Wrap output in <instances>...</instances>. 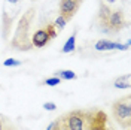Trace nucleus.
<instances>
[{"mask_svg": "<svg viewBox=\"0 0 131 130\" xmlns=\"http://www.w3.org/2000/svg\"><path fill=\"white\" fill-rule=\"evenodd\" d=\"M57 120L61 130H115L110 117L100 108L73 109Z\"/></svg>", "mask_w": 131, "mask_h": 130, "instance_id": "1", "label": "nucleus"}, {"mask_svg": "<svg viewBox=\"0 0 131 130\" xmlns=\"http://www.w3.org/2000/svg\"><path fill=\"white\" fill-rule=\"evenodd\" d=\"M97 21H98L100 30L103 33H109V34L119 33L128 24V21L125 18V14H124L122 9L121 8H110L109 3H106L104 0L100 2Z\"/></svg>", "mask_w": 131, "mask_h": 130, "instance_id": "2", "label": "nucleus"}, {"mask_svg": "<svg viewBox=\"0 0 131 130\" xmlns=\"http://www.w3.org/2000/svg\"><path fill=\"white\" fill-rule=\"evenodd\" d=\"M34 16H36V8H30L25 14H23L21 20L18 21L14 39L10 41V47L12 48L18 49V51H28V49L33 48L31 41H30L31 39L30 29L33 25Z\"/></svg>", "mask_w": 131, "mask_h": 130, "instance_id": "3", "label": "nucleus"}, {"mask_svg": "<svg viewBox=\"0 0 131 130\" xmlns=\"http://www.w3.org/2000/svg\"><path fill=\"white\" fill-rule=\"evenodd\" d=\"M112 118L122 130H131V94H125L112 103Z\"/></svg>", "mask_w": 131, "mask_h": 130, "instance_id": "4", "label": "nucleus"}, {"mask_svg": "<svg viewBox=\"0 0 131 130\" xmlns=\"http://www.w3.org/2000/svg\"><path fill=\"white\" fill-rule=\"evenodd\" d=\"M55 38H57V29H55L54 23H49L45 27H42L33 33L30 41H31L33 48H43Z\"/></svg>", "mask_w": 131, "mask_h": 130, "instance_id": "5", "label": "nucleus"}, {"mask_svg": "<svg viewBox=\"0 0 131 130\" xmlns=\"http://www.w3.org/2000/svg\"><path fill=\"white\" fill-rule=\"evenodd\" d=\"M83 0H60L58 3V14L63 16L66 21H70L81 8Z\"/></svg>", "mask_w": 131, "mask_h": 130, "instance_id": "6", "label": "nucleus"}, {"mask_svg": "<svg viewBox=\"0 0 131 130\" xmlns=\"http://www.w3.org/2000/svg\"><path fill=\"white\" fill-rule=\"evenodd\" d=\"M130 48V41L127 43H116L113 41H109V39H100L95 43V49L97 51H112V49H121V51H125V49Z\"/></svg>", "mask_w": 131, "mask_h": 130, "instance_id": "7", "label": "nucleus"}, {"mask_svg": "<svg viewBox=\"0 0 131 130\" xmlns=\"http://www.w3.org/2000/svg\"><path fill=\"white\" fill-rule=\"evenodd\" d=\"M76 30H74L70 36H69V39L66 41V43H64V47L61 48V52L63 54H69V52H72L74 49V47H76Z\"/></svg>", "mask_w": 131, "mask_h": 130, "instance_id": "8", "label": "nucleus"}, {"mask_svg": "<svg viewBox=\"0 0 131 130\" xmlns=\"http://www.w3.org/2000/svg\"><path fill=\"white\" fill-rule=\"evenodd\" d=\"M130 73H125L122 76H119V78H116V81H115V88H130L131 87V82H130Z\"/></svg>", "mask_w": 131, "mask_h": 130, "instance_id": "9", "label": "nucleus"}, {"mask_svg": "<svg viewBox=\"0 0 131 130\" xmlns=\"http://www.w3.org/2000/svg\"><path fill=\"white\" fill-rule=\"evenodd\" d=\"M55 76L60 79H64V81H72V79L78 78L73 70H58V72H55Z\"/></svg>", "mask_w": 131, "mask_h": 130, "instance_id": "10", "label": "nucleus"}, {"mask_svg": "<svg viewBox=\"0 0 131 130\" xmlns=\"http://www.w3.org/2000/svg\"><path fill=\"white\" fill-rule=\"evenodd\" d=\"M0 130H16V127L10 120L0 117Z\"/></svg>", "mask_w": 131, "mask_h": 130, "instance_id": "11", "label": "nucleus"}, {"mask_svg": "<svg viewBox=\"0 0 131 130\" xmlns=\"http://www.w3.org/2000/svg\"><path fill=\"white\" fill-rule=\"evenodd\" d=\"M42 84H43V85H49V87H55V85H58V84H61V79L57 78V76H52V78L45 79Z\"/></svg>", "mask_w": 131, "mask_h": 130, "instance_id": "12", "label": "nucleus"}, {"mask_svg": "<svg viewBox=\"0 0 131 130\" xmlns=\"http://www.w3.org/2000/svg\"><path fill=\"white\" fill-rule=\"evenodd\" d=\"M21 64H23L21 60H14V58H8V60L3 61L5 67H15V66H21Z\"/></svg>", "mask_w": 131, "mask_h": 130, "instance_id": "13", "label": "nucleus"}, {"mask_svg": "<svg viewBox=\"0 0 131 130\" xmlns=\"http://www.w3.org/2000/svg\"><path fill=\"white\" fill-rule=\"evenodd\" d=\"M66 24H67V21H66L63 16H58L57 20H55V23H54L55 29H58V30H63V29L66 27Z\"/></svg>", "mask_w": 131, "mask_h": 130, "instance_id": "14", "label": "nucleus"}, {"mask_svg": "<svg viewBox=\"0 0 131 130\" xmlns=\"http://www.w3.org/2000/svg\"><path fill=\"white\" fill-rule=\"evenodd\" d=\"M43 109H46V111H55L57 105L54 102H46V103H43Z\"/></svg>", "mask_w": 131, "mask_h": 130, "instance_id": "15", "label": "nucleus"}, {"mask_svg": "<svg viewBox=\"0 0 131 130\" xmlns=\"http://www.w3.org/2000/svg\"><path fill=\"white\" fill-rule=\"evenodd\" d=\"M52 130H61L60 124H58V120H55V126H54V129H52Z\"/></svg>", "mask_w": 131, "mask_h": 130, "instance_id": "16", "label": "nucleus"}, {"mask_svg": "<svg viewBox=\"0 0 131 130\" xmlns=\"http://www.w3.org/2000/svg\"><path fill=\"white\" fill-rule=\"evenodd\" d=\"M54 126H55V120H54V121H52L48 127H46V130H52V129H54Z\"/></svg>", "mask_w": 131, "mask_h": 130, "instance_id": "17", "label": "nucleus"}, {"mask_svg": "<svg viewBox=\"0 0 131 130\" xmlns=\"http://www.w3.org/2000/svg\"><path fill=\"white\" fill-rule=\"evenodd\" d=\"M9 3H18V2H19V0H8Z\"/></svg>", "mask_w": 131, "mask_h": 130, "instance_id": "18", "label": "nucleus"}, {"mask_svg": "<svg viewBox=\"0 0 131 130\" xmlns=\"http://www.w3.org/2000/svg\"><path fill=\"white\" fill-rule=\"evenodd\" d=\"M106 3H113V2H116V0H104Z\"/></svg>", "mask_w": 131, "mask_h": 130, "instance_id": "19", "label": "nucleus"}]
</instances>
